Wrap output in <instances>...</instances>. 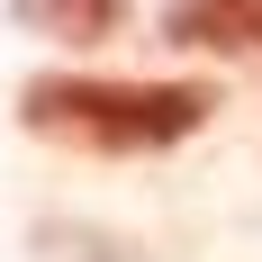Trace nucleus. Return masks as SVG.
<instances>
[{
    "mask_svg": "<svg viewBox=\"0 0 262 262\" xmlns=\"http://www.w3.org/2000/svg\"><path fill=\"white\" fill-rule=\"evenodd\" d=\"M163 36L199 54H262V0H172Z\"/></svg>",
    "mask_w": 262,
    "mask_h": 262,
    "instance_id": "2",
    "label": "nucleus"
},
{
    "mask_svg": "<svg viewBox=\"0 0 262 262\" xmlns=\"http://www.w3.org/2000/svg\"><path fill=\"white\" fill-rule=\"evenodd\" d=\"M27 27H46V36H63V46H100L108 27L127 18V0H18Z\"/></svg>",
    "mask_w": 262,
    "mask_h": 262,
    "instance_id": "3",
    "label": "nucleus"
},
{
    "mask_svg": "<svg viewBox=\"0 0 262 262\" xmlns=\"http://www.w3.org/2000/svg\"><path fill=\"white\" fill-rule=\"evenodd\" d=\"M208 81H100V73H36L18 91V118L81 154H163L208 127Z\"/></svg>",
    "mask_w": 262,
    "mask_h": 262,
    "instance_id": "1",
    "label": "nucleus"
}]
</instances>
